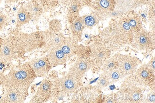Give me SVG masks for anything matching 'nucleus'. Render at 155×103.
I'll list each match as a JSON object with an SVG mask.
<instances>
[{
	"mask_svg": "<svg viewBox=\"0 0 155 103\" xmlns=\"http://www.w3.org/2000/svg\"><path fill=\"white\" fill-rule=\"evenodd\" d=\"M93 0H80L82 5H88L92 4Z\"/></svg>",
	"mask_w": 155,
	"mask_h": 103,
	"instance_id": "5701e85b",
	"label": "nucleus"
},
{
	"mask_svg": "<svg viewBox=\"0 0 155 103\" xmlns=\"http://www.w3.org/2000/svg\"><path fill=\"white\" fill-rule=\"evenodd\" d=\"M2 41H3V39H2L1 38H0V49H1V48L2 45Z\"/></svg>",
	"mask_w": 155,
	"mask_h": 103,
	"instance_id": "393cba45",
	"label": "nucleus"
},
{
	"mask_svg": "<svg viewBox=\"0 0 155 103\" xmlns=\"http://www.w3.org/2000/svg\"><path fill=\"white\" fill-rule=\"evenodd\" d=\"M80 79L69 73L64 77L59 79L54 85L52 89L56 91V95L61 97L63 95L74 92L78 89Z\"/></svg>",
	"mask_w": 155,
	"mask_h": 103,
	"instance_id": "39448f33",
	"label": "nucleus"
},
{
	"mask_svg": "<svg viewBox=\"0 0 155 103\" xmlns=\"http://www.w3.org/2000/svg\"><path fill=\"white\" fill-rule=\"evenodd\" d=\"M36 76L29 63L25 64L12 68L6 75L2 76L1 85L5 91L16 90L27 93L28 87Z\"/></svg>",
	"mask_w": 155,
	"mask_h": 103,
	"instance_id": "f03ea898",
	"label": "nucleus"
},
{
	"mask_svg": "<svg viewBox=\"0 0 155 103\" xmlns=\"http://www.w3.org/2000/svg\"><path fill=\"white\" fill-rule=\"evenodd\" d=\"M25 6L30 12L31 20L38 19L43 13V8L35 0H31Z\"/></svg>",
	"mask_w": 155,
	"mask_h": 103,
	"instance_id": "2eb2a0df",
	"label": "nucleus"
},
{
	"mask_svg": "<svg viewBox=\"0 0 155 103\" xmlns=\"http://www.w3.org/2000/svg\"><path fill=\"white\" fill-rule=\"evenodd\" d=\"M151 65L148 63L141 66L137 71L136 76L140 84L149 85L150 80H154L155 61H151Z\"/></svg>",
	"mask_w": 155,
	"mask_h": 103,
	"instance_id": "6e6552de",
	"label": "nucleus"
},
{
	"mask_svg": "<svg viewBox=\"0 0 155 103\" xmlns=\"http://www.w3.org/2000/svg\"><path fill=\"white\" fill-rule=\"evenodd\" d=\"M23 51L19 34L13 33L3 39L0 49V62L6 63L18 58Z\"/></svg>",
	"mask_w": 155,
	"mask_h": 103,
	"instance_id": "20e7f679",
	"label": "nucleus"
},
{
	"mask_svg": "<svg viewBox=\"0 0 155 103\" xmlns=\"http://www.w3.org/2000/svg\"><path fill=\"white\" fill-rule=\"evenodd\" d=\"M110 53L108 47L101 42L96 44L92 48V56L98 61H104L107 59Z\"/></svg>",
	"mask_w": 155,
	"mask_h": 103,
	"instance_id": "9b49d317",
	"label": "nucleus"
},
{
	"mask_svg": "<svg viewBox=\"0 0 155 103\" xmlns=\"http://www.w3.org/2000/svg\"><path fill=\"white\" fill-rule=\"evenodd\" d=\"M69 5H70L69 17L72 20V21L73 22L78 18V15L81 9L82 4L80 0H72Z\"/></svg>",
	"mask_w": 155,
	"mask_h": 103,
	"instance_id": "a211bd4d",
	"label": "nucleus"
},
{
	"mask_svg": "<svg viewBox=\"0 0 155 103\" xmlns=\"http://www.w3.org/2000/svg\"><path fill=\"white\" fill-rule=\"evenodd\" d=\"M58 1L63 5H67L70 4L72 0H58Z\"/></svg>",
	"mask_w": 155,
	"mask_h": 103,
	"instance_id": "b1692460",
	"label": "nucleus"
},
{
	"mask_svg": "<svg viewBox=\"0 0 155 103\" xmlns=\"http://www.w3.org/2000/svg\"><path fill=\"white\" fill-rule=\"evenodd\" d=\"M143 1H148V0H143Z\"/></svg>",
	"mask_w": 155,
	"mask_h": 103,
	"instance_id": "c85d7f7f",
	"label": "nucleus"
},
{
	"mask_svg": "<svg viewBox=\"0 0 155 103\" xmlns=\"http://www.w3.org/2000/svg\"><path fill=\"white\" fill-rule=\"evenodd\" d=\"M119 55V68L124 75H129L135 73L137 70V65L140 63V60L131 56L118 54Z\"/></svg>",
	"mask_w": 155,
	"mask_h": 103,
	"instance_id": "0eeeda50",
	"label": "nucleus"
},
{
	"mask_svg": "<svg viewBox=\"0 0 155 103\" xmlns=\"http://www.w3.org/2000/svg\"><path fill=\"white\" fill-rule=\"evenodd\" d=\"M29 63L36 76H44L49 70L51 65L48 58H41L34 59Z\"/></svg>",
	"mask_w": 155,
	"mask_h": 103,
	"instance_id": "1a4fd4ad",
	"label": "nucleus"
},
{
	"mask_svg": "<svg viewBox=\"0 0 155 103\" xmlns=\"http://www.w3.org/2000/svg\"><path fill=\"white\" fill-rule=\"evenodd\" d=\"M53 84L49 80H45L41 85L35 95L37 102L44 101L48 98L52 92Z\"/></svg>",
	"mask_w": 155,
	"mask_h": 103,
	"instance_id": "ddd939ff",
	"label": "nucleus"
},
{
	"mask_svg": "<svg viewBox=\"0 0 155 103\" xmlns=\"http://www.w3.org/2000/svg\"><path fill=\"white\" fill-rule=\"evenodd\" d=\"M6 1L9 2H15L16 0H6Z\"/></svg>",
	"mask_w": 155,
	"mask_h": 103,
	"instance_id": "a878e982",
	"label": "nucleus"
},
{
	"mask_svg": "<svg viewBox=\"0 0 155 103\" xmlns=\"http://www.w3.org/2000/svg\"><path fill=\"white\" fill-rule=\"evenodd\" d=\"M73 38L63 39L51 48L48 58L51 66H56L64 64L77 49V43Z\"/></svg>",
	"mask_w": 155,
	"mask_h": 103,
	"instance_id": "7ed1b4c3",
	"label": "nucleus"
},
{
	"mask_svg": "<svg viewBox=\"0 0 155 103\" xmlns=\"http://www.w3.org/2000/svg\"><path fill=\"white\" fill-rule=\"evenodd\" d=\"M5 95L0 100L2 103H21L26 98L27 93L16 90H6Z\"/></svg>",
	"mask_w": 155,
	"mask_h": 103,
	"instance_id": "9d476101",
	"label": "nucleus"
},
{
	"mask_svg": "<svg viewBox=\"0 0 155 103\" xmlns=\"http://www.w3.org/2000/svg\"><path fill=\"white\" fill-rule=\"evenodd\" d=\"M16 26L20 27L28 23L31 20V15L25 5L21 6L18 10L16 18Z\"/></svg>",
	"mask_w": 155,
	"mask_h": 103,
	"instance_id": "f3484780",
	"label": "nucleus"
},
{
	"mask_svg": "<svg viewBox=\"0 0 155 103\" xmlns=\"http://www.w3.org/2000/svg\"><path fill=\"white\" fill-rule=\"evenodd\" d=\"M2 78V76H0V84H1Z\"/></svg>",
	"mask_w": 155,
	"mask_h": 103,
	"instance_id": "bb28decb",
	"label": "nucleus"
},
{
	"mask_svg": "<svg viewBox=\"0 0 155 103\" xmlns=\"http://www.w3.org/2000/svg\"><path fill=\"white\" fill-rule=\"evenodd\" d=\"M82 23L84 28H89L92 27L96 23V17L92 15H85L81 17Z\"/></svg>",
	"mask_w": 155,
	"mask_h": 103,
	"instance_id": "6ab92c4d",
	"label": "nucleus"
},
{
	"mask_svg": "<svg viewBox=\"0 0 155 103\" xmlns=\"http://www.w3.org/2000/svg\"><path fill=\"white\" fill-rule=\"evenodd\" d=\"M43 8V10L45 9H49L54 6L58 0H35Z\"/></svg>",
	"mask_w": 155,
	"mask_h": 103,
	"instance_id": "aec40b11",
	"label": "nucleus"
},
{
	"mask_svg": "<svg viewBox=\"0 0 155 103\" xmlns=\"http://www.w3.org/2000/svg\"><path fill=\"white\" fill-rule=\"evenodd\" d=\"M141 29V22L137 15H126L111 24L101 33L102 43L113 48L131 44L135 34Z\"/></svg>",
	"mask_w": 155,
	"mask_h": 103,
	"instance_id": "f257e3e1",
	"label": "nucleus"
},
{
	"mask_svg": "<svg viewBox=\"0 0 155 103\" xmlns=\"http://www.w3.org/2000/svg\"><path fill=\"white\" fill-rule=\"evenodd\" d=\"M84 27L82 23L81 17L78 18L72 23L71 25V30L73 38L78 42L81 40Z\"/></svg>",
	"mask_w": 155,
	"mask_h": 103,
	"instance_id": "dca6fc26",
	"label": "nucleus"
},
{
	"mask_svg": "<svg viewBox=\"0 0 155 103\" xmlns=\"http://www.w3.org/2000/svg\"><path fill=\"white\" fill-rule=\"evenodd\" d=\"M90 66V64L87 61L80 60L77 61L70 68L69 72L81 79L84 73L89 69Z\"/></svg>",
	"mask_w": 155,
	"mask_h": 103,
	"instance_id": "4468645a",
	"label": "nucleus"
},
{
	"mask_svg": "<svg viewBox=\"0 0 155 103\" xmlns=\"http://www.w3.org/2000/svg\"><path fill=\"white\" fill-rule=\"evenodd\" d=\"M109 84V81L108 79H107V76H105V74H103L102 76L100 77V80L98 81L97 85L100 88H104L108 85Z\"/></svg>",
	"mask_w": 155,
	"mask_h": 103,
	"instance_id": "412c9836",
	"label": "nucleus"
},
{
	"mask_svg": "<svg viewBox=\"0 0 155 103\" xmlns=\"http://www.w3.org/2000/svg\"><path fill=\"white\" fill-rule=\"evenodd\" d=\"M7 16L2 14H0V26L1 27L3 28L7 23Z\"/></svg>",
	"mask_w": 155,
	"mask_h": 103,
	"instance_id": "4be33fe9",
	"label": "nucleus"
},
{
	"mask_svg": "<svg viewBox=\"0 0 155 103\" xmlns=\"http://www.w3.org/2000/svg\"><path fill=\"white\" fill-rule=\"evenodd\" d=\"M94 9L101 14H107L113 11L115 7V0H94Z\"/></svg>",
	"mask_w": 155,
	"mask_h": 103,
	"instance_id": "f8f14e48",
	"label": "nucleus"
},
{
	"mask_svg": "<svg viewBox=\"0 0 155 103\" xmlns=\"http://www.w3.org/2000/svg\"><path fill=\"white\" fill-rule=\"evenodd\" d=\"M2 27H1V26H0V32H1V30H2Z\"/></svg>",
	"mask_w": 155,
	"mask_h": 103,
	"instance_id": "cd10ccee",
	"label": "nucleus"
},
{
	"mask_svg": "<svg viewBox=\"0 0 155 103\" xmlns=\"http://www.w3.org/2000/svg\"><path fill=\"white\" fill-rule=\"evenodd\" d=\"M131 44L133 47L140 51L150 50L155 46L154 34L141 29L135 34Z\"/></svg>",
	"mask_w": 155,
	"mask_h": 103,
	"instance_id": "423d86ee",
	"label": "nucleus"
}]
</instances>
